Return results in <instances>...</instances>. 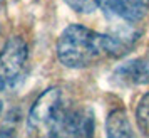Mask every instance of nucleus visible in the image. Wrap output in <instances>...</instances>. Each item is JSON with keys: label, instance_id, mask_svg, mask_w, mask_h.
Here are the masks:
<instances>
[{"label": "nucleus", "instance_id": "obj_1", "mask_svg": "<svg viewBox=\"0 0 149 138\" xmlns=\"http://www.w3.org/2000/svg\"><path fill=\"white\" fill-rule=\"evenodd\" d=\"M137 41V34H101L79 24L62 30L57 41V57L69 69H84L107 57H121Z\"/></svg>", "mask_w": 149, "mask_h": 138}, {"label": "nucleus", "instance_id": "obj_2", "mask_svg": "<svg viewBox=\"0 0 149 138\" xmlns=\"http://www.w3.org/2000/svg\"><path fill=\"white\" fill-rule=\"evenodd\" d=\"M69 99L61 88H49L37 98L27 116L29 131L37 138H47V133L54 121L59 118Z\"/></svg>", "mask_w": 149, "mask_h": 138}, {"label": "nucleus", "instance_id": "obj_3", "mask_svg": "<svg viewBox=\"0 0 149 138\" xmlns=\"http://www.w3.org/2000/svg\"><path fill=\"white\" fill-rule=\"evenodd\" d=\"M94 133L95 118L92 110L69 101L50 126L47 138H94Z\"/></svg>", "mask_w": 149, "mask_h": 138}, {"label": "nucleus", "instance_id": "obj_4", "mask_svg": "<svg viewBox=\"0 0 149 138\" xmlns=\"http://www.w3.org/2000/svg\"><path fill=\"white\" fill-rule=\"evenodd\" d=\"M29 49L25 41L14 35L0 51V93L14 89L25 73Z\"/></svg>", "mask_w": 149, "mask_h": 138}, {"label": "nucleus", "instance_id": "obj_5", "mask_svg": "<svg viewBox=\"0 0 149 138\" xmlns=\"http://www.w3.org/2000/svg\"><path fill=\"white\" fill-rule=\"evenodd\" d=\"M112 81L117 86L149 84V54L119 64L112 73Z\"/></svg>", "mask_w": 149, "mask_h": 138}, {"label": "nucleus", "instance_id": "obj_6", "mask_svg": "<svg viewBox=\"0 0 149 138\" xmlns=\"http://www.w3.org/2000/svg\"><path fill=\"white\" fill-rule=\"evenodd\" d=\"M101 8L109 17L134 24L148 14L149 0H101Z\"/></svg>", "mask_w": 149, "mask_h": 138}, {"label": "nucleus", "instance_id": "obj_7", "mask_svg": "<svg viewBox=\"0 0 149 138\" xmlns=\"http://www.w3.org/2000/svg\"><path fill=\"white\" fill-rule=\"evenodd\" d=\"M106 135L107 138H137L129 115L122 108L112 110L106 121Z\"/></svg>", "mask_w": 149, "mask_h": 138}, {"label": "nucleus", "instance_id": "obj_8", "mask_svg": "<svg viewBox=\"0 0 149 138\" xmlns=\"http://www.w3.org/2000/svg\"><path fill=\"white\" fill-rule=\"evenodd\" d=\"M136 116H137V125L141 131L149 137V94L141 99V103L137 106V111H136Z\"/></svg>", "mask_w": 149, "mask_h": 138}, {"label": "nucleus", "instance_id": "obj_9", "mask_svg": "<svg viewBox=\"0 0 149 138\" xmlns=\"http://www.w3.org/2000/svg\"><path fill=\"white\" fill-rule=\"evenodd\" d=\"M69 7L79 14H91L101 7V0H64Z\"/></svg>", "mask_w": 149, "mask_h": 138}, {"label": "nucleus", "instance_id": "obj_10", "mask_svg": "<svg viewBox=\"0 0 149 138\" xmlns=\"http://www.w3.org/2000/svg\"><path fill=\"white\" fill-rule=\"evenodd\" d=\"M0 138H19V116L12 113L0 126Z\"/></svg>", "mask_w": 149, "mask_h": 138}, {"label": "nucleus", "instance_id": "obj_11", "mask_svg": "<svg viewBox=\"0 0 149 138\" xmlns=\"http://www.w3.org/2000/svg\"><path fill=\"white\" fill-rule=\"evenodd\" d=\"M3 2H5V0H0V10H2V7H3Z\"/></svg>", "mask_w": 149, "mask_h": 138}]
</instances>
